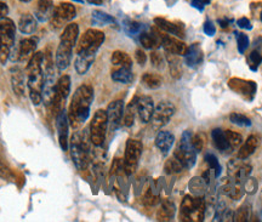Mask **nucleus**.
I'll list each match as a JSON object with an SVG mask.
<instances>
[{"label": "nucleus", "mask_w": 262, "mask_h": 222, "mask_svg": "<svg viewBox=\"0 0 262 222\" xmlns=\"http://www.w3.org/2000/svg\"><path fill=\"white\" fill-rule=\"evenodd\" d=\"M43 61H44V54L37 51L27 62V88L30 92V97L34 105H40L43 101L42 89L43 80H44V68H43Z\"/></svg>", "instance_id": "2"}, {"label": "nucleus", "mask_w": 262, "mask_h": 222, "mask_svg": "<svg viewBox=\"0 0 262 222\" xmlns=\"http://www.w3.org/2000/svg\"><path fill=\"white\" fill-rule=\"evenodd\" d=\"M89 141L90 140V134H88L85 130L77 131L72 135L70 141V151L71 157L73 160L74 165L79 170H85L88 168L89 163Z\"/></svg>", "instance_id": "3"}, {"label": "nucleus", "mask_w": 262, "mask_h": 222, "mask_svg": "<svg viewBox=\"0 0 262 222\" xmlns=\"http://www.w3.org/2000/svg\"><path fill=\"white\" fill-rule=\"evenodd\" d=\"M212 141H214V146L222 153H229L232 152L231 146H229L228 140L226 137V132L221 129H214L211 132Z\"/></svg>", "instance_id": "26"}, {"label": "nucleus", "mask_w": 262, "mask_h": 222, "mask_svg": "<svg viewBox=\"0 0 262 222\" xmlns=\"http://www.w3.org/2000/svg\"><path fill=\"white\" fill-rule=\"evenodd\" d=\"M204 159H205L206 164L209 165V170H210V172H211L212 176L217 177L218 175L221 174V165H220V163H218L217 158L215 157V154L206 153L205 157H204Z\"/></svg>", "instance_id": "38"}, {"label": "nucleus", "mask_w": 262, "mask_h": 222, "mask_svg": "<svg viewBox=\"0 0 262 222\" xmlns=\"http://www.w3.org/2000/svg\"><path fill=\"white\" fill-rule=\"evenodd\" d=\"M137 114H139L141 122L142 123H149L151 122L152 114L154 111V102L151 96H140L137 97Z\"/></svg>", "instance_id": "18"}, {"label": "nucleus", "mask_w": 262, "mask_h": 222, "mask_svg": "<svg viewBox=\"0 0 262 222\" xmlns=\"http://www.w3.org/2000/svg\"><path fill=\"white\" fill-rule=\"evenodd\" d=\"M88 2L93 5H101V4H102V0H88Z\"/></svg>", "instance_id": "58"}, {"label": "nucleus", "mask_w": 262, "mask_h": 222, "mask_svg": "<svg viewBox=\"0 0 262 222\" xmlns=\"http://www.w3.org/2000/svg\"><path fill=\"white\" fill-rule=\"evenodd\" d=\"M108 119V128L112 131H116L119 128L120 123L123 122V114H124V102L122 100H116L108 105L106 109Z\"/></svg>", "instance_id": "14"}, {"label": "nucleus", "mask_w": 262, "mask_h": 222, "mask_svg": "<svg viewBox=\"0 0 262 222\" xmlns=\"http://www.w3.org/2000/svg\"><path fill=\"white\" fill-rule=\"evenodd\" d=\"M94 100L93 86L88 84L80 85L74 92L68 109V120L72 128H78L88 120L90 115L91 103Z\"/></svg>", "instance_id": "1"}, {"label": "nucleus", "mask_w": 262, "mask_h": 222, "mask_svg": "<svg viewBox=\"0 0 262 222\" xmlns=\"http://www.w3.org/2000/svg\"><path fill=\"white\" fill-rule=\"evenodd\" d=\"M105 42L103 32L97 30H88L79 39L77 44V54H88L96 56L101 45Z\"/></svg>", "instance_id": "7"}, {"label": "nucleus", "mask_w": 262, "mask_h": 222, "mask_svg": "<svg viewBox=\"0 0 262 222\" xmlns=\"http://www.w3.org/2000/svg\"><path fill=\"white\" fill-rule=\"evenodd\" d=\"M38 42L39 40L37 37H28V38L21 40L19 45V50H17V60L22 62L30 61L31 57L37 51Z\"/></svg>", "instance_id": "17"}, {"label": "nucleus", "mask_w": 262, "mask_h": 222, "mask_svg": "<svg viewBox=\"0 0 262 222\" xmlns=\"http://www.w3.org/2000/svg\"><path fill=\"white\" fill-rule=\"evenodd\" d=\"M78 37H79V26H78L77 23H70V25L66 26L65 30H63L60 40L76 46L78 42Z\"/></svg>", "instance_id": "32"}, {"label": "nucleus", "mask_w": 262, "mask_h": 222, "mask_svg": "<svg viewBox=\"0 0 262 222\" xmlns=\"http://www.w3.org/2000/svg\"><path fill=\"white\" fill-rule=\"evenodd\" d=\"M111 62L114 67H124V68H131L132 67V60L128 54L124 51L117 50L112 54Z\"/></svg>", "instance_id": "33"}, {"label": "nucleus", "mask_w": 262, "mask_h": 222, "mask_svg": "<svg viewBox=\"0 0 262 222\" xmlns=\"http://www.w3.org/2000/svg\"><path fill=\"white\" fill-rule=\"evenodd\" d=\"M243 159H240V158L238 157L228 161V164H227V172H228V177L231 178V180L235 176V174H237L239 168L243 165Z\"/></svg>", "instance_id": "42"}, {"label": "nucleus", "mask_w": 262, "mask_h": 222, "mask_svg": "<svg viewBox=\"0 0 262 222\" xmlns=\"http://www.w3.org/2000/svg\"><path fill=\"white\" fill-rule=\"evenodd\" d=\"M208 182L205 181V178L203 176H195L193 177L188 183V188L189 192H191L192 195L194 197H201L204 198L205 195L206 189H208Z\"/></svg>", "instance_id": "28"}, {"label": "nucleus", "mask_w": 262, "mask_h": 222, "mask_svg": "<svg viewBox=\"0 0 262 222\" xmlns=\"http://www.w3.org/2000/svg\"><path fill=\"white\" fill-rule=\"evenodd\" d=\"M192 146L193 148H194V151L197 152V153H199V152L203 151V147H204V138L201 136L200 134H192Z\"/></svg>", "instance_id": "48"}, {"label": "nucleus", "mask_w": 262, "mask_h": 222, "mask_svg": "<svg viewBox=\"0 0 262 222\" xmlns=\"http://www.w3.org/2000/svg\"><path fill=\"white\" fill-rule=\"evenodd\" d=\"M250 212H251V210H250L249 204H244L233 214V221L245 222L250 218Z\"/></svg>", "instance_id": "40"}, {"label": "nucleus", "mask_w": 262, "mask_h": 222, "mask_svg": "<svg viewBox=\"0 0 262 222\" xmlns=\"http://www.w3.org/2000/svg\"><path fill=\"white\" fill-rule=\"evenodd\" d=\"M205 206L204 198L186 195L181 203V221H203L205 217Z\"/></svg>", "instance_id": "5"}, {"label": "nucleus", "mask_w": 262, "mask_h": 222, "mask_svg": "<svg viewBox=\"0 0 262 222\" xmlns=\"http://www.w3.org/2000/svg\"><path fill=\"white\" fill-rule=\"evenodd\" d=\"M162 32L152 30L151 33L148 32H142L140 34V43L145 49H158L162 46Z\"/></svg>", "instance_id": "23"}, {"label": "nucleus", "mask_w": 262, "mask_h": 222, "mask_svg": "<svg viewBox=\"0 0 262 222\" xmlns=\"http://www.w3.org/2000/svg\"><path fill=\"white\" fill-rule=\"evenodd\" d=\"M162 46L168 54L177 55V56H185L188 49V46L182 40L169 34H162Z\"/></svg>", "instance_id": "16"}, {"label": "nucleus", "mask_w": 262, "mask_h": 222, "mask_svg": "<svg viewBox=\"0 0 262 222\" xmlns=\"http://www.w3.org/2000/svg\"><path fill=\"white\" fill-rule=\"evenodd\" d=\"M258 188V183L257 181H256V178L254 177H247L245 180V182H244V189H245V193L247 194H254L257 191Z\"/></svg>", "instance_id": "46"}, {"label": "nucleus", "mask_w": 262, "mask_h": 222, "mask_svg": "<svg viewBox=\"0 0 262 222\" xmlns=\"http://www.w3.org/2000/svg\"><path fill=\"white\" fill-rule=\"evenodd\" d=\"M192 132L185 131L180 138V142L176 147V151L174 152V157L182 164L185 169H191L194 166L197 161V152L194 151L192 146Z\"/></svg>", "instance_id": "6"}, {"label": "nucleus", "mask_w": 262, "mask_h": 222, "mask_svg": "<svg viewBox=\"0 0 262 222\" xmlns=\"http://www.w3.org/2000/svg\"><path fill=\"white\" fill-rule=\"evenodd\" d=\"M166 57H168V62L170 66V72H171V76L175 78H180L181 73H182V69H181V62L177 59V55H172L166 53Z\"/></svg>", "instance_id": "36"}, {"label": "nucleus", "mask_w": 262, "mask_h": 222, "mask_svg": "<svg viewBox=\"0 0 262 222\" xmlns=\"http://www.w3.org/2000/svg\"><path fill=\"white\" fill-rule=\"evenodd\" d=\"M0 177L4 178V180H13L14 178L11 169L8 165H5L4 163H0Z\"/></svg>", "instance_id": "50"}, {"label": "nucleus", "mask_w": 262, "mask_h": 222, "mask_svg": "<svg viewBox=\"0 0 262 222\" xmlns=\"http://www.w3.org/2000/svg\"><path fill=\"white\" fill-rule=\"evenodd\" d=\"M94 55H88V54H77L76 57V63H74V67H76V71L78 74L83 76L85 74L86 72L90 69L91 66L95 61Z\"/></svg>", "instance_id": "27"}, {"label": "nucleus", "mask_w": 262, "mask_h": 222, "mask_svg": "<svg viewBox=\"0 0 262 222\" xmlns=\"http://www.w3.org/2000/svg\"><path fill=\"white\" fill-rule=\"evenodd\" d=\"M142 84L147 86L148 89H159L163 84V79L159 74L155 73H145L141 78Z\"/></svg>", "instance_id": "35"}, {"label": "nucleus", "mask_w": 262, "mask_h": 222, "mask_svg": "<svg viewBox=\"0 0 262 222\" xmlns=\"http://www.w3.org/2000/svg\"><path fill=\"white\" fill-rule=\"evenodd\" d=\"M125 30L129 34H137L141 32V25L135 21H128L125 23Z\"/></svg>", "instance_id": "49"}, {"label": "nucleus", "mask_w": 262, "mask_h": 222, "mask_svg": "<svg viewBox=\"0 0 262 222\" xmlns=\"http://www.w3.org/2000/svg\"><path fill=\"white\" fill-rule=\"evenodd\" d=\"M73 2H77V3H83V0H73Z\"/></svg>", "instance_id": "60"}, {"label": "nucleus", "mask_w": 262, "mask_h": 222, "mask_svg": "<svg viewBox=\"0 0 262 222\" xmlns=\"http://www.w3.org/2000/svg\"><path fill=\"white\" fill-rule=\"evenodd\" d=\"M151 62H152V66L158 69H162L164 68V66H165V61H164L163 55L158 53V51H153V53L151 54Z\"/></svg>", "instance_id": "47"}, {"label": "nucleus", "mask_w": 262, "mask_h": 222, "mask_svg": "<svg viewBox=\"0 0 262 222\" xmlns=\"http://www.w3.org/2000/svg\"><path fill=\"white\" fill-rule=\"evenodd\" d=\"M11 86H13V90L17 96H25L26 95V83L25 73L22 72V69L20 67H14L11 68Z\"/></svg>", "instance_id": "19"}, {"label": "nucleus", "mask_w": 262, "mask_h": 222, "mask_svg": "<svg viewBox=\"0 0 262 222\" xmlns=\"http://www.w3.org/2000/svg\"><path fill=\"white\" fill-rule=\"evenodd\" d=\"M204 32H205V34H208L209 37L214 36L215 32H216L215 26L212 25V23L210 21H205V22H204Z\"/></svg>", "instance_id": "54"}, {"label": "nucleus", "mask_w": 262, "mask_h": 222, "mask_svg": "<svg viewBox=\"0 0 262 222\" xmlns=\"http://www.w3.org/2000/svg\"><path fill=\"white\" fill-rule=\"evenodd\" d=\"M53 0H38L36 7V19L40 22H48L53 19L54 15Z\"/></svg>", "instance_id": "21"}, {"label": "nucleus", "mask_w": 262, "mask_h": 222, "mask_svg": "<svg viewBox=\"0 0 262 222\" xmlns=\"http://www.w3.org/2000/svg\"><path fill=\"white\" fill-rule=\"evenodd\" d=\"M261 21H262V11H261Z\"/></svg>", "instance_id": "61"}, {"label": "nucleus", "mask_w": 262, "mask_h": 222, "mask_svg": "<svg viewBox=\"0 0 262 222\" xmlns=\"http://www.w3.org/2000/svg\"><path fill=\"white\" fill-rule=\"evenodd\" d=\"M174 143H175V136L170 131H165V130L159 131L158 132L157 137H155V146L158 147V149H159L164 155L169 153V151L172 148Z\"/></svg>", "instance_id": "24"}, {"label": "nucleus", "mask_w": 262, "mask_h": 222, "mask_svg": "<svg viewBox=\"0 0 262 222\" xmlns=\"http://www.w3.org/2000/svg\"><path fill=\"white\" fill-rule=\"evenodd\" d=\"M176 207L171 200L164 199L160 204V209L157 212L158 221H170L175 217Z\"/></svg>", "instance_id": "29"}, {"label": "nucleus", "mask_w": 262, "mask_h": 222, "mask_svg": "<svg viewBox=\"0 0 262 222\" xmlns=\"http://www.w3.org/2000/svg\"><path fill=\"white\" fill-rule=\"evenodd\" d=\"M9 14V8L5 3H0V20L5 19Z\"/></svg>", "instance_id": "56"}, {"label": "nucleus", "mask_w": 262, "mask_h": 222, "mask_svg": "<svg viewBox=\"0 0 262 222\" xmlns=\"http://www.w3.org/2000/svg\"><path fill=\"white\" fill-rule=\"evenodd\" d=\"M182 170H185V168H183L182 164H181L175 157L169 158V159L166 160L165 165H164V171L168 175L178 174V172H181Z\"/></svg>", "instance_id": "37"}, {"label": "nucleus", "mask_w": 262, "mask_h": 222, "mask_svg": "<svg viewBox=\"0 0 262 222\" xmlns=\"http://www.w3.org/2000/svg\"><path fill=\"white\" fill-rule=\"evenodd\" d=\"M228 86L231 90L237 92L240 95L243 99L247 101H252L255 97L256 90H257V85L252 80H244L240 78H232L229 79Z\"/></svg>", "instance_id": "12"}, {"label": "nucleus", "mask_w": 262, "mask_h": 222, "mask_svg": "<svg viewBox=\"0 0 262 222\" xmlns=\"http://www.w3.org/2000/svg\"><path fill=\"white\" fill-rule=\"evenodd\" d=\"M19 30L24 34H33L37 30V19L31 14H24L19 21Z\"/></svg>", "instance_id": "31"}, {"label": "nucleus", "mask_w": 262, "mask_h": 222, "mask_svg": "<svg viewBox=\"0 0 262 222\" xmlns=\"http://www.w3.org/2000/svg\"><path fill=\"white\" fill-rule=\"evenodd\" d=\"M229 120L231 123L235 124L239 126H250L251 125V120L246 117V115L241 113H231L229 114Z\"/></svg>", "instance_id": "43"}, {"label": "nucleus", "mask_w": 262, "mask_h": 222, "mask_svg": "<svg viewBox=\"0 0 262 222\" xmlns=\"http://www.w3.org/2000/svg\"><path fill=\"white\" fill-rule=\"evenodd\" d=\"M218 23H220L221 25V27H227V26H228V23H227V21H218Z\"/></svg>", "instance_id": "59"}, {"label": "nucleus", "mask_w": 262, "mask_h": 222, "mask_svg": "<svg viewBox=\"0 0 262 222\" xmlns=\"http://www.w3.org/2000/svg\"><path fill=\"white\" fill-rule=\"evenodd\" d=\"M224 132H226V137L227 140H228V143L229 146H231L232 151H234L238 146L241 145V141H243L241 135H239L238 132H234L232 130H226Z\"/></svg>", "instance_id": "41"}, {"label": "nucleus", "mask_w": 262, "mask_h": 222, "mask_svg": "<svg viewBox=\"0 0 262 222\" xmlns=\"http://www.w3.org/2000/svg\"><path fill=\"white\" fill-rule=\"evenodd\" d=\"M154 23L160 31L164 32V33L172 34V36L177 37V38H183V37H185V31H183L182 26L176 25V23L174 22H170L168 20L162 19V17H155Z\"/></svg>", "instance_id": "20"}, {"label": "nucleus", "mask_w": 262, "mask_h": 222, "mask_svg": "<svg viewBox=\"0 0 262 222\" xmlns=\"http://www.w3.org/2000/svg\"><path fill=\"white\" fill-rule=\"evenodd\" d=\"M204 54L199 44H192L187 49L185 55V63L188 67L197 68L200 63H203Z\"/></svg>", "instance_id": "22"}, {"label": "nucleus", "mask_w": 262, "mask_h": 222, "mask_svg": "<svg viewBox=\"0 0 262 222\" xmlns=\"http://www.w3.org/2000/svg\"><path fill=\"white\" fill-rule=\"evenodd\" d=\"M142 142L135 138H129L126 141L125 146V155H124V165L123 168L128 175L134 174L136 171L137 165L142 154Z\"/></svg>", "instance_id": "9"}, {"label": "nucleus", "mask_w": 262, "mask_h": 222, "mask_svg": "<svg viewBox=\"0 0 262 222\" xmlns=\"http://www.w3.org/2000/svg\"><path fill=\"white\" fill-rule=\"evenodd\" d=\"M235 38H237L238 51L240 54H244L249 46V38L244 33H235Z\"/></svg>", "instance_id": "45"}, {"label": "nucleus", "mask_w": 262, "mask_h": 222, "mask_svg": "<svg viewBox=\"0 0 262 222\" xmlns=\"http://www.w3.org/2000/svg\"><path fill=\"white\" fill-rule=\"evenodd\" d=\"M112 79H113L114 82L120 83V84H131V83L134 82L135 77L131 68L116 67V69L112 71Z\"/></svg>", "instance_id": "30"}, {"label": "nucleus", "mask_w": 262, "mask_h": 222, "mask_svg": "<svg viewBox=\"0 0 262 222\" xmlns=\"http://www.w3.org/2000/svg\"><path fill=\"white\" fill-rule=\"evenodd\" d=\"M210 3V0H192V7L198 9V10H203Z\"/></svg>", "instance_id": "55"}, {"label": "nucleus", "mask_w": 262, "mask_h": 222, "mask_svg": "<svg viewBox=\"0 0 262 222\" xmlns=\"http://www.w3.org/2000/svg\"><path fill=\"white\" fill-rule=\"evenodd\" d=\"M68 114L66 109H62L60 113L56 114V129L57 136H59V142L61 146L62 151H68L70 147V140H68Z\"/></svg>", "instance_id": "13"}, {"label": "nucleus", "mask_w": 262, "mask_h": 222, "mask_svg": "<svg viewBox=\"0 0 262 222\" xmlns=\"http://www.w3.org/2000/svg\"><path fill=\"white\" fill-rule=\"evenodd\" d=\"M258 145H260V138H258V136H256V135H250V136L246 138L245 142H244V145L239 148L237 157L243 160L247 159L250 155L255 153Z\"/></svg>", "instance_id": "25"}, {"label": "nucleus", "mask_w": 262, "mask_h": 222, "mask_svg": "<svg viewBox=\"0 0 262 222\" xmlns=\"http://www.w3.org/2000/svg\"><path fill=\"white\" fill-rule=\"evenodd\" d=\"M255 50H257L258 53L262 54V37L255 40Z\"/></svg>", "instance_id": "57"}, {"label": "nucleus", "mask_w": 262, "mask_h": 222, "mask_svg": "<svg viewBox=\"0 0 262 222\" xmlns=\"http://www.w3.org/2000/svg\"><path fill=\"white\" fill-rule=\"evenodd\" d=\"M74 46L68 43L60 40V44L57 46L56 53H55V66L60 71H65L68 68L72 61V53H73Z\"/></svg>", "instance_id": "15"}, {"label": "nucleus", "mask_w": 262, "mask_h": 222, "mask_svg": "<svg viewBox=\"0 0 262 222\" xmlns=\"http://www.w3.org/2000/svg\"><path fill=\"white\" fill-rule=\"evenodd\" d=\"M175 106L169 101H162L154 107L153 114H152L151 123L154 129H160L165 126L170 122L172 115L175 114Z\"/></svg>", "instance_id": "10"}, {"label": "nucleus", "mask_w": 262, "mask_h": 222, "mask_svg": "<svg viewBox=\"0 0 262 222\" xmlns=\"http://www.w3.org/2000/svg\"><path fill=\"white\" fill-rule=\"evenodd\" d=\"M135 59H136V62L139 63L140 66H145V63L147 61V55L145 54V51L141 50V49H137L135 51Z\"/></svg>", "instance_id": "51"}, {"label": "nucleus", "mask_w": 262, "mask_h": 222, "mask_svg": "<svg viewBox=\"0 0 262 222\" xmlns=\"http://www.w3.org/2000/svg\"><path fill=\"white\" fill-rule=\"evenodd\" d=\"M247 62H249L250 68H251L252 71H256L262 62V54L258 53L257 50H252L251 53L249 54V57H247Z\"/></svg>", "instance_id": "44"}, {"label": "nucleus", "mask_w": 262, "mask_h": 222, "mask_svg": "<svg viewBox=\"0 0 262 222\" xmlns=\"http://www.w3.org/2000/svg\"><path fill=\"white\" fill-rule=\"evenodd\" d=\"M136 103H137V96L134 97V99L131 100V102L129 103L128 107H126L125 111H124L123 124L125 126H128V128H130V126L135 122V115H136V113H137Z\"/></svg>", "instance_id": "34"}, {"label": "nucleus", "mask_w": 262, "mask_h": 222, "mask_svg": "<svg viewBox=\"0 0 262 222\" xmlns=\"http://www.w3.org/2000/svg\"><path fill=\"white\" fill-rule=\"evenodd\" d=\"M237 25L240 28H243V30H251L252 28L251 23H250V21L246 19V17H241V19H239L237 21Z\"/></svg>", "instance_id": "53"}, {"label": "nucleus", "mask_w": 262, "mask_h": 222, "mask_svg": "<svg viewBox=\"0 0 262 222\" xmlns=\"http://www.w3.org/2000/svg\"><path fill=\"white\" fill-rule=\"evenodd\" d=\"M93 17H94V22L99 23L100 26L111 25V23H117L116 19H114L113 16L108 15V14L102 13V11H94Z\"/></svg>", "instance_id": "39"}, {"label": "nucleus", "mask_w": 262, "mask_h": 222, "mask_svg": "<svg viewBox=\"0 0 262 222\" xmlns=\"http://www.w3.org/2000/svg\"><path fill=\"white\" fill-rule=\"evenodd\" d=\"M108 129V119L107 113L103 109H99L95 112L93 119L90 123V140L95 146H102L106 140V135H107Z\"/></svg>", "instance_id": "8"}, {"label": "nucleus", "mask_w": 262, "mask_h": 222, "mask_svg": "<svg viewBox=\"0 0 262 222\" xmlns=\"http://www.w3.org/2000/svg\"><path fill=\"white\" fill-rule=\"evenodd\" d=\"M16 38V26L13 20L5 19L0 20V63L5 65L10 59L11 50L15 46Z\"/></svg>", "instance_id": "4"}, {"label": "nucleus", "mask_w": 262, "mask_h": 222, "mask_svg": "<svg viewBox=\"0 0 262 222\" xmlns=\"http://www.w3.org/2000/svg\"><path fill=\"white\" fill-rule=\"evenodd\" d=\"M143 201H145V204H147V205H155V204L159 203V198L155 197L151 192H147Z\"/></svg>", "instance_id": "52"}, {"label": "nucleus", "mask_w": 262, "mask_h": 222, "mask_svg": "<svg viewBox=\"0 0 262 222\" xmlns=\"http://www.w3.org/2000/svg\"><path fill=\"white\" fill-rule=\"evenodd\" d=\"M77 16V9L71 3H61L54 10L53 19L50 20L54 30H59L66 23L71 22Z\"/></svg>", "instance_id": "11"}]
</instances>
